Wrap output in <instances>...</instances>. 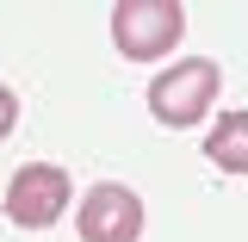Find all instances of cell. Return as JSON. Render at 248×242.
<instances>
[{
	"mask_svg": "<svg viewBox=\"0 0 248 242\" xmlns=\"http://www.w3.org/2000/svg\"><path fill=\"white\" fill-rule=\"evenodd\" d=\"M217 93H223V68H217L211 56H180L168 75H155L149 112H155V124H168V130H192V124L217 106Z\"/></svg>",
	"mask_w": 248,
	"mask_h": 242,
	"instance_id": "cell-1",
	"label": "cell"
},
{
	"mask_svg": "<svg viewBox=\"0 0 248 242\" xmlns=\"http://www.w3.org/2000/svg\"><path fill=\"white\" fill-rule=\"evenodd\" d=\"M180 31H186V6L180 0H118L112 6V44L130 62L168 56L180 44Z\"/></svg>",
	"mask_w": 248,
	"mask_h": 242,
	"instance_id": "cell-2",
	"label": "cell"
},
{
	"mask_svg": "<svg viewBox=\"0 0 248 242\" xmlns=\"http://www.w3.org/2000/svg\"><path fill=\"white\" fill-rule=\"evenodd\" d=\"M68 174H62L56 161H25L13 180H6V217L19 224V230H50L62 211H68Z\"/></svg>",
	"mask_w": 248,
	"mask_h": 242,
	"instance_id": "cell-3",
	"label": "cell"
},
{
	"mask_svg": "<svg viewBox=\"0 0 248 242\" xmlns=\"http://www.w3.org/2000/svg\"><path fill=\"white\" fill-rule=\"evenodd\" d=\"M75 224H81V242H137L143 236V199L118 180H99L81 199Z\"/></svg>",
	"mask_w": 248,
	"mask_h": 242,
	"instance_id": "cell-4",
	"label": "cell"
},
{
	"mask_svg": "<svg viewBox=\"0 0 248 242\" xmlns=\"http://www.w3.org/2000/svg\"><path fill=\"white\" fill-rule=\"evenodd\" d=\"M205 155L223 174H248V112H223L205 137Z\"/></svg>",
	"mask_w": 248,
	"mask_h": 242,
	"instance_id": "cell-5",
	"label": "cell"
},
{
	"mask_svg": "<svg viewBox=\"0 0 248 242\" xmlns=\"http://www.w3.org/2000/svg\"><path fill=\"white\" fill-rule=\"evenodd\" d=\"M13 124H19V93H13V87H0V143L13 137Z\"/></svg>",
	"mask_w": 248,
	"mask_h": 242,
	"instance_id": "cell-6",
	"label": "cell"
}]
</instances>
